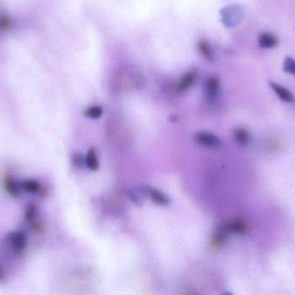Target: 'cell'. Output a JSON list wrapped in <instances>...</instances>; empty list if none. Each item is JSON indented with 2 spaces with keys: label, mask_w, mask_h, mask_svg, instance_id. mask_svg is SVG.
Segmentation results:
<instances>
[{
  "label": "cell",
  "mask_w": 295,
  "mask_h": 295,
  "mask_svg": "<svg viewBox=\"0 0 295 295\" xmlns=\"http://www.w3.org/2000/svg\"><path fill=\"white\" fill-rule=\"evenodd\" d=\"M4 247L12 255H19L25 249L28 244V236L24 231L15 230L8 233L4 239Z\"/></svg>",
  "instance_id": "6da1fadb"
},
{
  "label": "cell",
  "mask_w": 295,
  "mask_h": 295,
  "mask_svg": "<svg viewBox=\"0 0 295 295\" xmlns=\"http://www.w3.org/2000/svg\"><path fill=\"white\" fill-rule=\"evenodd\" d=\"M141 79L142 76L136 75L134 72L127 69H121L112 76V85L120 89H127L140 85V80H142Z\"/></svg>",
  "instance_id": "7a4b0ae2"
},
{
  "label": "cell",
  "mask_w": 295,
  "mask_h": 295,
  "mask_svg": "<svg viewBox=\"0 0 295 295\" xmlns=\"http://www.w3.org/2000/svg\"><path fill=\"white\" fill-rule=\"evenodd\" d=\"M222 20L227 27L236 26L240 24L244 16V12L238 6H229L222 10Z\"/></svg>",
  "instance_id": "3957f363"
},
{
  "label": "cell",
  "mask_w": 295,
  "mask_h": 295,
  "mask_svg": "<svg viewBox=\"0 0 295 295\" xmlns=\"http://www.w3.org/2000/svg\"><path fill=\"white\" fill-rule=\"evenodd\" d=\"M204 92L208 102H216L220 94V82L219 78L216 76L207 77L204 85Z\"/></svg>",
  "instance_id": "277c9868"
},
{
  "label": "cell",
  "mask_w": 295,
  "mask_h": 295,
  "mask_svg": "<svg viewBox=\"0 0 295 295\" xmlns=\"http://www.w3.org/2000/svg\"><path fill=\"white\" fill-rule=\"evenodd\" d=\"M194 140L201 146H206L208 148H219L222 146L221 140L212 133H198L195 134Z\"/></svg>",
  "instance_id": "5b68a950"
},
{
  "label": "cell",
  "mask_w": 295,
  "mask_h": 295,
  "mask_svg": "<svg viewBox=\"0 0 295 295\" xmlns=\"http://www.w3.org/2000/svg\"><path fill=\"white\" fill-rule=\"evenodd\" d=\"M229 234L226 228H220L219 230L216 231L215 234L213 235L212 241H211V247L215 249H218L219 247H222L224 246L226 241H228V237H229Z\"/></svg>",
  "instance_id": "8992f818"
},
{
  "label": "cell",
  "mask_w": 295,
  "mask_h": 295,
  "mask_svg": "<svg viewBox=\"0 0 295 295\" xmlns=\"http://www.w3.org/2000/svg\"><path fill=\"white\" fill-rule=\"evenodd\" d=\"M269 86L274 92L277 95L278 97L281 100L282 102H291L293 100V96L289 90L286 89L285 87L280 86V84L274 82V81H269Z\"/></svg>",
  "instance_id": "52a82bcc"
},
{
  "label": "cell",
  "mask_w": 295,
  "mask_h": 295,
  "mask_svg": "<svg viewBox=\"0 0 295 295\" xmlns=\"http://www.w3.org/2000/svg\"><path fill=\"white\" fill-rule=\"evenodd\" d=\"M228 232L233 233V234H238L242 235L246 234L249 231V225L244 220L242 219H236V220L231 221L230 223L225 226Z\"/></svg>",
  "instance_id": "ba28073f"
},
{
  "label": "cell",
  "mask_w": 295,
  "mask_h": 295,
  "mask_svg": "<svg viewBox=\"0 0 295 295\" xmlns=\"http://www.w3.org/2000/svg\"><path fill=\"white\" fill-rule=\"evenodd\" d=\"M197 79V74L193 70L186 72V74L181 77L178 83L177 90L179 92H185L189 88L193 85L195 80Z\"/></svg>",
  "instance_id": "9c48e42d"
},
{
  "label": "cell",
  "mask_w": 295,
  "mask_h": 295,
  "mask_svg": "<svg viewBox=\"0 0 295 295\" xmlns=\"http://www.w3.org/2000/svg\"><path fill=\"white\" fill-rule=\"evenodd\" d=\"M22 191L30 194H41L43 191L41 184L35 179H25L20 183Z\"/></svg>",
  "instance_id": "30bf717a"
},
{
  "label": "cell",
  "mask_w": 295,
  "mask_h": 295,
  "mask_svg": "<svg viewBox=\"0 0 295 295\" xmlns=\"http://www.w3.org/2000/svg\"><path fill=\"white\" fill-rule=\"evenodd\" d=\"M5 189L10 196L14 198H18L20 196V184H18L15 179L12 177H6L4 180Z\"/></svg>",
  "instance_id": "8fae6325"
},
{
  "label": "cell",
  "mask_w": 295,
  "mask_h": 295,
  "mask_svg": "<svg viewBox=\"0 0 295 295\" xmlns=\"http://www.w3.org/2000/svg\"><path fill=\"white\" fill-rule=\"evenodd\" d=\"M147 192L154 203H157L158 205H168L170 203V200L168 198V196H166L165 194L162 191H158L157 189L148 187Z\"/></svg>",
  "instance_id": "7c38bea8"
},
{
  "label": "cell",
  "mask_w": 295,
  "mask_h": 295,
  "mask_svg": "<svg viewBox=\"0 0 295 295\" xmlns=\"http://www.w3.org/2000/svg\"><path fill=\"white\" fill-rule=\"evenodd\" d=\"M278 39L276 36L270 33L263 32L258 36V44L260 47L263 49H272L278 45Z\"/></svg>",
  "instance_id": "4fadbf2b"
},
{
  "label": "cell",
  "mask_w": 295,
  "mask_h": 295,
  "mask_svg": "<svg viewBox=\"0 0 295 295\" xmlns=\"http://www.w3.org/2000/svg\"><path fill=\"white\" fill-rule=\"evenodd\" d=\"M234 138L240 146H247L251 140V134L243 128H236L234 130Z\"/></svg>",
  "instance_id": "5bb4252c"
},
{
  "label": "cell",
  "mask_w": 295,
  "mask_h": 295,
  "mask_svg": "<svg viewBox=\"0 0 295 295\" xmlns=\"http://www.w3.org/2000/svg\"><path fill=\"white\" fill-rule=\"evenodd\" d=\"M85 164L89 169L92 171H97L100 168V162L97 159V152L94 148L89 150L85 158Z\"/></svg>",
  "instance_id": "9a60e30c"
},
{
  "label": "cell",
  "mask_w": 295,
  "mask_h": 295,
  "mask_svg": "<svg viewBox=\"0 0 295 295\" xmlns=\"http://www.w3.org/2000/svg\"><path fill=\"white\" fill-rule=\"evenodd\" d=\"M199 51L206 59L210 62H213L214 60V53L211 45L206 40H201L198 44Z\"/></svg>",
  "instance_id": "2e32d148"
},
{
  "label": "cell",
  "mask_w": 295,
  "mask_h": 295,
  "mask_svg": "<svg viewBox=\"0 0 295 295\" xmlns=\"http://www.w3.org/2000/svg\"><path fill=\"white\" fill-rule=\"evenodd\" d=\"M103 113V109L100 106H92L85 111V115L91 119H99Z\"/></svg>",
  "instance_id": "e0dca14e"
},
{
  "label": "cell",
  "mask_w": 295,
  "mask_h": 295,
  "mask_svg": "<svg viewBox=\"0 0 295 295\" xmlns=\"http://www.w3.org/2000/svg\"><path fill=\"white\" fill-rule=\"evenodd\" d=\"M36 213H37L36 206L35 204H33V203L29 204V206L25 209V212H24V219H25L27 223L36 219Z\"/></svg>",
  "instance_id": "ac0fdd59"
},
{
  "label": "cell",
  "mask_w": 295,
  "mask_h": 295,
  "mask_svg": "<svg viewBox=\"0 0 295 295\" xmlns=\"http://www.w3.org/2000/svg\"><path fill=\"white\" fill-rule=\"evenodd\" d=\"M283 70L288 74L295 75V60L291 57H286V59L284 60Z\"/></svg>",
  "instance_id": "d6986e66"
},
{
  "label": "cell",
  "mask_w": 295,
  "mask_h": 295,
  "mask_svg": "<svg viewBox=\"0 0 295 295\" xmlns=\"http://www.w3.org/2000/svg\"><path fill=\"white\" fill-rule=\"evenodd\" d=\"M12 26V20L8 17L0 15V31L8 30Z\"/></svg>",
  "instance_id": "ffe728a7"
},
{
  "label": "cell",
  "mask_w": 295,
  "mask_h": 295,
  "mask_svg": "<svg viewBox=\"0 0 295 295\" xmlns=\"http://www.w3.org/2000/svg\"><path fill=\"white\" fill-rule=\"evenodd\" d=\"M5 277V275H4L3 271H2V269L0 268V280H2Z\"/></svg>",
  "instance_id": "44dd1931"
}]
</instances>
